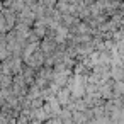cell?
Wrapping results in <instances>:
<instances>
[{
  "mask_svg": "<svg viewBox=\"0 0 124 124\" xmlns=\"http://www.w3.org/2000/svg\"><path fill=\"white\" fill-rule=\"evenodd\" d=\"M26 63H27L31 68H34V70H36V68H39V66H43V65H44V53H43L41 49L34 51V53L29 56V60H27Z\"/></svg>",
  "mask_w": 124,
  "mask_h": 124,
  "instance_id": "1",
  "label": "cell"
},
{
  "mask_svg": "<svg viewBox=\"0 0 124 124\" xmlns=\"http://www.w3.org/2000/svg\"><path fill=\"white\" fill-rule=\"evenodd\" d=\"M60 93V102H63V104H66L68 102V90H61V92H58Z\"/></svg>",
  "mask_w": 124,
  "mask_h": 124,
  "instance_id": "3",
  "label": "cell"
},
{
  "mask_svg": "<svg viewBox=\"0 0 124 124\" xmlns=\"http://www.w3.org/2000/svg\"><path fill=\"white\" fill-rule=\"evenodd\" d=\"M26 9V0H12V2H10V10L16 14H19V12H22Z\"/></svg>",
  "mask_w": 124,
  "mask_h": 124,
  "instance_id": "2",
  "label": "cell"
}]
</instances>
